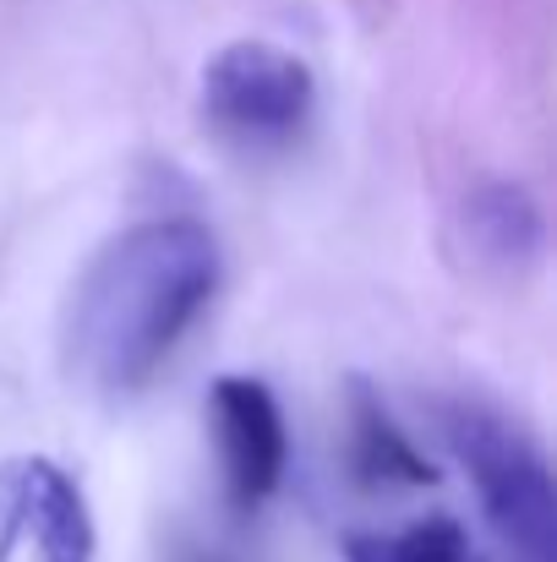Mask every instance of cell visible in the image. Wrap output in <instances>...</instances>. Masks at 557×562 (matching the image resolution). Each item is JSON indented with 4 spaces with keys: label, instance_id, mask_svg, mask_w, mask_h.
<instances>
[{
    "label": "cell",
    "instance_id": "cell-7",
    "mask_svg": "<svg viewBox=\"0 0 557 562\" xmlns=\"http://www.w3.org/2000/svg\"><path fill=\"white\" fill-rule=\"evenodd\" d=\"M465 240H470L476 262L503 268V273H520L547 246L542 202L525 187H514V181H492V187H481L465 202Z\"/></svg>",
    "mask_w": 557,
    "mask_h": 562
},
{
    "label": "cell",
    "instance_id": "cell-6",
    "mask_svg": "<svg viewBox=\"0 0 557 562\" xmlns=\"http://www.w3.org/2000/svg\"><path fill=\"white\" fill-rule=\"evenodd\" d=\"M345 464L350 481L367 492H393V486H437L432 459L404 437V426L388 415L382 393L367 376L345 382Z\"/></svg>",
    "mask_w": 557,
    "mask_h": 562
},
{
    "label": "cell",
    "instance_id": "cell-2",
    "mask_svg": "<svg viewBox=\"0 0 557 562\" xmlns=\"http://www.w3.org/2000/svg\"><path fill=\"white\" fill-rule=\"evenodd\" d=\"M437 437L470 475L487 525L525 562H557V492L547 453L520 420L481 398L437 404Z\"/></svg>",
    "mask_w": 557,
    "mask_h": 562
},
{
    "label": "cell",
    "instance_id": "cell-5",
    "mask_svg": "<svg viewBox=\"0 0 557 562\" xmlns=\"http://www.w3.org/2000/svg\"><path fill=\"white\" fill-rule=\"evenodd\" d=\"M208 426H213L224 503L235 514H257L285 486V464H290V431H285V409H279L274 387L263 376L241 372L213 376Z\"/></svg>",
    "mask_w": 557,
    "mask_h": 562
},
{
    "label": "cell",
    "instance_id": "cell-4",
    "mask_svg": "<svg viewBox=\"0 0 557 562\" xmlns=\"http://www.w3.org/2000/svg\"><path fill=\"white\" fill-rule=\"evenodd\" d=\"M82 486L49 453L0 459V562H93Z\"/></svg>",
    "mask_w": 557,
    "mask_h": 562
},
{
    "label": "cell",
    "instance_id": "cell-8",
    "mask_svg": "<svg viewBox=\"0 0 557 562\" xmlns=\"http://www.w3.org/2000/svg\"><path fill=\"white\" fill-rule=\"evenodd\" d=\"M345 562H465V530L448 514L410 519L404 530H350L339 541Z\"/></svg>",
    "mask_w": 557,
    "mask_h": 562
},
{
    "label": "cell",
    "instance_id": "cell-1",
    "mask_svg": "<svg viewBox=\"0 0 557 562\" xmlns=\"http://www.w3.org/2000/svg\"><path fill=\"white\" fill-rule=\"evenodd\" d=\"M219 290V246L197 218H143L104 240L66 306V361L121 398L148 387Z\"/></svg>",
    "mask_w": 557,
    "mask_h": 562
},
{
    "label": "cell",
    "instance_id": "cell-9",
    "mask_svg": "<svg viewBox=\"0 0 557 562\" xmlns=\"http://www.w3.org/2000/svg\"><path fill=\"white\" fill-rule=\"evenodd\" d=\"M170 562H230V558L213 552V547H202V541H181V547L170 552Z\"/></svg>",
    "mask_w": 557,
    "mask_h": 562
},
{
    "label": "cell",
    "instance_id": "cell-3",
    "mask_svg": "<svg viewBox=\"0 0 557 562\" xmlns=\"http://www.w3.org/2000/svg\"><path fill=\"white\" fill-rule=\"evenodd\" d=\"M318 110V77L268 38H235L202 66V121L235 148H285Z\"/></svg>",
    "mask_w": 557,
    "mask_h": 562
}]
</instances>
